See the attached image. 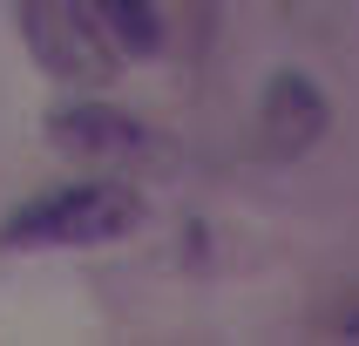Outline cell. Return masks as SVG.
I'll return each mask as SVG.
<instances>
[{"label":"cell","mask_w":359,"mask_h":346,"mask_svg":"<svg viewBox=\"0 0 359 346\" xmlns=\"http://www.w3.org/2000/svg\"><path fill=\"white\" fill-rule=\"evenodd\" d=\"M142 218V197L129 183L88 177L68 183V190H48V197L20 204L14 218L0 224V244L7 251H61V244H116L129 238Z\"/></svg>","instance_id":"6da1fadb"},{"label":"cell","mask_w":359,"mask_h":346,"mask_svg":"<svg viewBox=\"0 0 359 346\" xmlns=\"http://www.w3.org/2000/svg\"><path fill=\"white\" fill-rule=\"evenodd\" d=\"M20 41L61 81H81V88L116 81V41L102 34V20L81 0H20Z\"/></svg>","instance_id":"7a4b0ae2"},{"label":"cell","mask_w":359,"mask_h":346,"mask_svg":"<svg viewBox=\"0 0 359 346\" xmlns=\"http://www.w3.org/2000/svg\"><path fill=\"white\" fill-rule=\"evenodd\" d=\"M325 122H332L325 88L305 75V68H278V75H271V88H264V102H258V157L299 163L305 149L325 136Z\"/></svg>","instance_id":"3957f363"},{"label":"cell","mask_w":359,"mask_h":346,"mask_svg":"<svg viewBox=\"0 0 359 346\" xmlns=\"http://www.w3.org/2000/svg\"><path fill=\"white\" fill-rule=\"evenodd\" d=\"M55 149H68L75 163L116 170V163H136L149 149V129L109 102H68V109H55Z\"/></svg>","instance_id":"277c9868"},{"label":"cell","mask_w":359,"mask_h":346,"mask_svg":"<svg viewBox=\"0 0 359 346\" xmlns=\"http://www.w3.org/2000/svg\"><path fill=\"white\" fill-rule=\"evenodd\" d=\"M88 14L102 20V34L116 41V48H129V55H156L163 48V14L156 0H81Z\"/></svg>","instance_id":"5b68a950"},{"label":"cell","mask_w":359,"mask_h":346,"mask_svg":"<svg viewBox=\"0 0 359 346\" xmlns=\"http://www.w3.org/2000/svg\"><path fill=\"white\" fill-rule=\"evenodd\" d=\"M346 333H353V340H359V312H353V319H346Z\"/></svg>","instance_id":"8992f818"}]
</instances>
